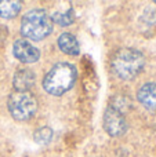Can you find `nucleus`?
<instances>
[{"mask_svg": "<svg viewBox=\"0 0 156 157\" xmlns=\"http://www.w3.org/2000/svg\"><path fill=\"white\" fill-rule=\"evenodd\" d=\"M144 65H145V57L141 51L134 48L118 50L111 59V68L113 73L123 80H131L138 76Z\"/></svg>", "mask_w": 156, "mask_h": 157, "instance_id": "obj_1", "label": "nucleus"}, {"mask_svg": "<svg viewBox=\"0 0 156 157\" xmlns=\"http://www.w3.org/2000/svg\"><path fill=\"white\" fill-rule=\"evenodd\" d=\"M76 81V69L68 62H60L53 66L51 71L46 75L43 87L51 95H62L73 87Z\"/></svg>", "mask_w": 156, "mask_h": 157, "instance_id": "obj_2", "label": "nucleus"}, {"mask_svg": "<svg viewBox=\"0 0 156 157\" xmlns=\"http://www.w3.org/2000/svg\"><path fill=\"white\" fill-rule=\"evenodd\" d=\"M53 32V18L44 10H32L21 21V33L30 40L39 41Z\"/></svg>", "mask_w": 156, "mask_h": 157, "instance_id": "obj_3", "label": "nucleus"}, {"mask_svg": "<svg viewBox=\"0 0 156 157\" xmlns=\"http://www.w3.org/2000/svg\"><path fill=\"white\" fill-rule=\"evenodd\" d=\"M8 110L17 120H29L37 109L35 97L28 91H15L8 97Z\"/></svg>", "mask_w": 156, "mask_h": 157, "instance_id": "obj_4", "label": "nucleus"}, {"mask_svg": "<svg viewBox=\"0 0 156 157\" xmlns=\"http://www.w3.org/2000/svg\"><path fill=\"white\" fill-rule=\"evenodd\" d=\"M104 128L111 136H120L127 130L126 119L116 108L109 106L104 113Z\"/></svg>", "mask_w": 156, "mask_h": 157, "instance_id": "obj_5", "label": "nucleus"}, {"mask_svg": "<svg viewBox=\"0 0 156 157\" xmlns=\"http://www.w3.org/2000/svg\"><path fill=\"white\" fill-rule=\"evenodd\" d=\"M13 52L17 59L26 63L37 62L40 58V51L28 40H17L13 46Z\"/></svg>", "mask_w": 156, "mask_h": 157, "instance_id": "obj_6", "label": "nucleus"}, {"mask_svg": "<svg viewBox=\"0 0 156 157\" xmlns=\"http://www.w3.org/2000/svg\"><path fill=\"white\" fill-rule=\"evenodd\" d=\"M137 97L146 110L156 113V83H145L141 86Z\"/></svg>", "mask_w": 156, "mask_h": 157, "instance_id": "obj_7", "label": "nucleus"}, {"mask_svg": "<svg viewBox=\"0 0 156 157\" xmlns=\"http://www.w3.org/2000/svg\"><path fill=\"white\" fill-rule=\"evenodd\" d=\"M58 47L68 55H79L80 46L72 33H62L58 39Z\"/></svg>", "mask_w": 156, "mask_h": 157, "instance_id": "obj_8", "label": "nucleus"}, {"mask_svg": "<svg viewBox=\"0 0 156 157\" xmlns=\"http://www.w3.org/2000/svg\"><path fill=\"white\" fill-rule=\"evenodd\" d=\"M13 81L17 91H28L35 84V75L28 69H22L15 73Z\"/></svg>", "mask_w": 156, "mask_h": 157, "instance_id": "obj_9", "label": "nucleus"}, {"mask_svg": "<svg viewBox=\"0 0 156 157\" xmlns=\"http://www.w3.org/2000/svg\"><path fill=\"white\" fill-rule=\"evenodd\" d=\"M21 2L15 0H2L0 2V17L6 19L15 18L18 13L21 11Z\"/></svg>", "mask_w": 156, "mask_h": 157, "instance_id": "obj_10", "label": "nucleus"}, {"mask_svg": "<svg viewBox=\"0 0 156 157\" xmlns=\"http://www.w3.org/2000/svg\"><path fill=\"white\" fill-rule=\"evenodd\" d=\"M53 138V130L50 127H41L33 134V139L39 145H46L51 141Z\"/></svg>", "mask_w": 156, "mask_h": 157, "instance_id": "obj_11", "label": "nucleus"}, {"mask_svg": "<svg viewBox=\"0 0 156 157\" xmlns=\"http://www.w3.org/2000/svg\"><path fill=\"white\" fill-rule=\"evenodd\" d=\"M54 21L57 24L62 25V26H66V25H71L75 19V15H73V11L69 10V11H65V13H57L54 14Z\"/></svg>", "mask_w": 156, "mask_h": 157, "instance_id": "obj_12", "label": "nucleus"}, {"mask_svg": "<svg viewBox=\"0 0 156 157\" xmlns=\"http://www.w3.org/2000/svg\"><path fill=\"white\" fill-rule=\"evenodd\" d=\"M155 3H156V2H155Z\"/></svg>", "mask_w": 156, "mask_h": 157, "instance_id": "obj_13", "label": "nucleus"}]
</instances>
